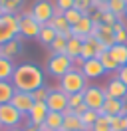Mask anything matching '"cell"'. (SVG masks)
I'll list each match as a JSON object with an SVG mask.
<instances>
[{
	"label": "cell",
	"instance_id": "31",
	"mask_svg": "<svg viewBox=\"0 0 127 131\" xmlns=\"http://www.w3.org/2000/svg\"><path fill=\"white\" fill-rule=\"evenodd\" d=\"M14 38H18V36H14V34L10 32V28H8V26L4 24V20L0 18V46L6 44V42H10V40H14Z\"/></svg>",
	"mask_w": 127,
	"mask_h": 131
},
{
	"label": "cell",
	"instance_id": "11",
	"mask_svg": "<svg viewBox=\"0 0 127 131\" xmlns=\"http://www.w3.org/2000/svg\"><path fill=\"white\" fill-rule=\"evenodd\" d=\"M48 113H50V109H48L46 101H36V103H34V107L30 109V113H28L30 123H32V125H36V127H40L42 123L46 121Z\"/></svg>",
	"mask_w": 127,
	"mask_h": 131
},
{
	"label": "cell",
	"instance_id": "50",
	"mask_svg": "<svg viewBox=\"0 0 127 131\" xmlns=\"http://www.w3.org/2000/svg\"><path fill=\"white\" fill-rule=\"evenodd\" d=\"M38 131H40V129H38Z\"/></svg>",
	"mask_w": 127,
	"mask_h": 131
},
{
	"label": "cell",
	"instance_id": "12",
	"mask_svg": "<svg viewBox=\"0 0 127 131\" xmlns=\"http://www.w3.org/2000/svg\"><path fill=\"white\" fill-rule=\"evenodd\" d=\"M81 74L86 75L87 80H93V78H101L105 74V70H103L101 62L97 58H93V60H86L81 64Z\"/></svg>",
	"mask_w": 127,
	"mask_h": 131
},
{
	"label": "cell",
	"instance_id": "27",
	"mask_svg": "<svg viewBox=\"0 0 127 131\" xmlns=\"http://www.w3.org/2000/svg\"><path fill=\"white\" fill-rule=\"evenodd\" d=\"M22 0H0V8H2V14H14L16 10L20 8Z\"/></svg>",
	"mask_w": 127,
	"mask_h": 131
},
{
	"label": "cell",
	"instance_id": "5",
	"mask_svg": "<svg viewBox=\"0 0 127 131\" xmlns=\"http://www.w3.org/2000/svg\"><path fill=\"white\" fill-rule=\"evenodd\" d=\"M54 10H56V6L50 2V0H38V2L32 6L30 14L40 26H46L48 22L54 18Z\"/></svg>",
	"mask_w": 127,
	"mask_h": 131
},
{
	"label": "cell",
	"instance_id": "6",
	"mask_svg": "<svg viewBox=\"0 0 127 131\" xmlns=\"http://www.w3.org/2000/svg\"><path fill=\"white\" fill-rule=\"evenodd\" d=\"M20 123H22V113L12 103L0 105V127L10 129V127H18Z\"/></svg>",
	"mask_w": 127,
	"mask_h": 131
},
{
	"label": "cell",
	"instance_id": "17",
	"mask_svg": "<svg viewBox=\"0 0 127 131\" xmlns=\"http://www.w3.org/2000/svg\"><path fill=\"white\" fill-rule=\"evenodd\" d=\"M109 54H111V58L117 62L119 68L127 66V44H113L109 48Z\"/></svg>",
	"mask_w": 127,
	"mask_h": 131
},
{
	"label": "cell",
	"instance_id": "15",
	"mask_svg": "<svg viewBox=\"0 0 127 131\" xmlns=\"http://www.w3.org/2000/svg\"><path fill=\"white\" fill-rule=\"evenodd\" d=\"M123 105H125L123 99L107 97V99H105V103H103V107L99 109V115H105V117H109V115H121Z\"/></svg>",
	"mask_w": 127,
	"mask_h": 131
},
{
	"label": "cell",
	"instance_id": "21",
	"mask_svg": "<svg viewBox=\"0 0 127 131\" xmlns=\"http://www.w3.org/2000/svg\"><path fill=\"white\" fill-rule=\"evenodd\" d=\"M16 66L12 60L8 58H0V82H10L12 80V74H14Z\"/></svg>",
	"mask_w": 127,
	"mask_h": 131
},
{
	"label": "cell",
	"instance_id": "42",
	"mask_svg": "<svg viewBox=\"0 0 127 131\" xmlns=\"http://www.w3.org/2000/svg\"><path fill=\"white\" fill-rule=\"evenodd\" d=\"M123 117V131H127V115H121Z\"/></svg>",
	"mask_w": 127,
	"mask_h": 131
},
{
	"label": "cell",
	"instance_id": "25",
	"mask_svg": "<svg viewBox=\"0 0 127 131\" xmlns=\"http://www.w3.org/2000/svg\"><path fill=\"white\" fill-rule=\"evenodd\" d=\"M97 60L101 62V66H103V70H105V72H117V70H119L117 62H115V60L111 58L109 50H107V52H103L101 56H97Z\"/></svg>",
	"mask_w": 127,
	"mask_h": 131
},
{
	"label": "cell",
	"instance_id": "30",
	"mask_svg": "<svg viewBox=\"0 0 127 131\" xmlns=\"http://www.w3.org/2000/svg\"><path fill=\"white\" fill-rule=\"evenodd\" d=\"M66 46H68V40L64 38V36H56V40L50 44V48H52V52L54 54H66Z\"/></svg>",
	"mask_w": 127,
	"mask_h": 131
},
{
	"label": "cell",
	"instance_id": "46",
	"mask_svg": "<svg viewBox=\"0 0 127 131\" xmlns=\"http://www.w3.org/2000/svg\"><path fill=\"white\" fill-rule=\"evenodd\" d=\"M0 16H2V8H0Z\"/></svg>",
	"mask_w": 127,
	"mask_h": 131
},
{
	"label": "cell",
	"instance_id": "26",
	"mask_svg": "<svg viewBox=\"0 0 127 131\" xmlns=\"http://www.w3.org/2000/svg\"><path fill=\"white\" fill-rule=\"evenodd\" d=\"M107 10H109L111 14H115L117 18H121L127 10V2L125 0H111L109 4H107Z\"/></svg>",
	"mask_w": 127,
	"mask_h": 131
},
{
	"label": "cell",
	"instance_id": "29",
	"mask_svg": "<svg viewBox=\"0 0 127 131\" xmlns=\"http://www.w3.org/2000/svg\"><path fill=\"white\" fill-rule=\"evenodd\" d=\"M113 28V34H115V44H125L127 42V28L121 22H117V24L111 26Z\"/></svg>",
	"mask_w": 127,
	"mask_h": 131
},
{
	"label": "cell",
	"instance_id": "36",
	"mask_svg": "<svg viewBox=\"0 0 127 131\" xmlns=\"http://www.w3.org/2000/svg\"><path fill=\"white\" fill-rule=\"evenodd\" d=\"M111 131H123V117L121 115H109L107 117Z\"/></svg>",
	"mask_w": 127,
	"mask_h": 131
},
{
	"label": "cell",
	"instance_id": "40",
	"mask_svg": "<svg viewBox=\"0 0 127 131\" xmlns=\"http://www.w3.org/2000/svg\"><path fill=\"white\" fill-rule=\"evenodd\" d=\"M24 131H38V127H36V125H26V127H24Z\"/></svg>",
	"mask_w": 127,
	"mask_h": 131
},
{
	"label": "cell",
	"instance_id": "20",
	"mask_svg": "<svg viewBox=\"0 0 127 131\" xmlns=\"http://www.w3.org/2000/svg\"><path fill=\"white\" fill-rule=\"evenodd\" d=\"M81 46H83V40L71 36L70 40H68V46H66V56L71 58V60H78L81 56Z\"/></svg>",
	"mask_w": 127,
	"mask_h": 131
},
{
	"label": "cell",
	"instance_id": "1",
	"mask_svg": "<svg viewBox=\"0 0 127 131\" xmlns=\"http://www.w3.org/2000/svg\"><path fill=\"white\" fill-rule=\"evenodd\" d=\"M12 85L16 88V91H36L38 88L44 85V74L38 66L34 64H20L16 66L14 74H12Z\"/></svg>",
	"mask_w": 127,
	"mask_h": 131
},
{
	"label": "cell",
	"instance_id": "24",
	"mask_svg": "<svg viewBox=\"0 0 127 131\" xmlns=\"http://www.w3.org/2000/svg\"><path fill=\"white\" fill-rule=\"evenodd\" d=\"M56 36H58V32H56V30H54V28H52L50 24H46V26H42V28H40V36H38V40L42 42V44L50 46V44L56 40Z\"/></svg>",
	"mask_w": 127,
	"mask_h": 131
},
{
	"label": "cell",
	"instance_id": "49",
	"mask_svg": "<svg viewBox=\"0 0 127 131\" xmlns=\"http://www.w3.org/2000/svg\"><path fill=\"white\" fill-rule=\"evenodd\" d=\"M60 131H62V129H60Z\"/></svg>",
	"mask_w": 127,
	"mask_h": 131
},
{
	"label": "cell",
	"instance_id": "28",
	"mask_svg": "<svg viewBox=\"0 0 127 131\" xmlns=\"http://www.w3.org/2000/svg\"><path fill=\"white\" fill-rule=\"evenodd\" d=\"M97 117H99V113H97V111H93V109H87L86 113L79 117V119H81V123H83V129L89 131V129H91V125L95 123V119H97Z\"/></svg>",
	"mask_w": 127,
	"mask_h": 131
},
{
	"label": "cell",
	"instance_id": "45",
	"mask_svg": "<svg viewBox=\"0 0 127 131\" xmlns=\"http://www.w3.org/2000/svg\"><path fill=\"white\" fill-rule=\"evenodd\" d=\"M0 58H2V48H0Z\"/></svg>",
	"mask_w": 127,
	"mask_h": 131
},
{
	"label": "cell",
	"instance_id": "35",
	"mask_svg": "<svg viewBox=\"0 0 127 131\" xmlns=\"http://www.w3.org/2000/svg\"><path fill=\"white\" fill-rule=\"evenodd\" d=\"M83 103V91L81 93H71V95H68V107H70L71 111L76 109V107H79Z\"/></svg>",
	"mask_w": 127,
	"mask_h": 131
},
{
	"label": "cell",
	"instance_id": "47",
	"mask_svg": "<svg viewBox=\"0 0 127 131\" xmlns=\"http://www.w3.org/2000/svg\"><path fill=\"white\" fill-rule=\"evenodd\" d=\"M81 131H86V129H81Z\"/></svg>",
	"mask_w": 127,
	"mask_h": 131
},
{
	"label": "cell",
	"instance_id": "13",
	"mask_svg": "<svg viewBox=\"0 0 127 131\" xmlns=\"http://www.w3.org/2000/svg\"><path fill=\"white\" fill-rule=\"evenodd\" d=\"M105 93H107V97H115V99H127V85L119 78H113L109 80L107 83V88H105Z\"/></svg>",
	"mask_w": 127,
	"mask_h": 131
},
{
	"label": "cell",
	"instance_id": "48",
	"mask_svg": "<svg viewBox=\"0 0 127 131\" xmlns=\"http://www.w3.org/2000/svg\"><path fill=\"white\" fill-rule=\"evenodd\" d=\"M125 14H127V10H125Z\"/></svg>",
	"mask_w": 127,
	"mask_h": 131
},
{
	"label": "cell",
	"instance_id": "32",
	"mask_svg": "<svg viewBox=\"0 0 127 131\" xmlns=\"http://www.w3.org/2000/svg\"><path fill=\"white\" fill-rule=\"evenodd\" d=\"M89 131H111L107 117H105V115H99V117L95 119V123L91 125V129H89Z\"/></svg>",
	"mask_w": 127,
	"mask_h": 131
},
{
	"label": "cell",
	"instance_id": "41",
	"mask_svg": "<svg viewBox=\"0 0 127 131\" xmlns=\"http://www.w3.org/2000/svg\"><path fill=\"white\" fill-rule=\"evenodd\" d=\"M4 131H24V127L18 125V127H10V129H4Z\"/></svg>",
	"mask_w": 127,
	"mask_h": 131
},
{
	"label": "cell",
	"instance_id": "19",
	"mask_svg": "<svg viewBox=\"0 0 127 131\" xmlns=\"http://www.w3.org/2000/svg\"><path fill=\"white\" fill-rule=\"evenodd\" d=\"M95 40H99L103 46L111 48V46L115 44V34H113V28H111V26L101 24V26H99V32H97V36H95Z\"/></svg>",
	"mask_w": 127,
	"mask_h": 131
},
{
	"label": "cell",
	"instance_id": "16",
	"mask_svg": "<svg viewBox=\"0 0 127 131\" xmlns=\"http://www.w3.org/2000/svg\"><path fill=\"white\" fill-rule=\"evenodd\" d=\"M83 129V123L78 115L71 111L70 107L64 111V125H62V131H81Z\"/></svg>",
	"mask_w": 127,
	"mask_h": 131
},
{
	"label": "cell",
	"instance_id": "8",
	"mask_svg": "<svg viewBox=\"0 0 127 131\" xmlns=\"http://www.w3.org/2000/svg\"><path fill=\"white\" fill-rule=\"evenodd\" d=\"M40 28H42V26L32 18L30 12L24 14V16H20V36H24V38H38Z\"/></svg>",
	"mask_w": 127,
	"mask_h": 131
},
{
	"label": "cell",
	"instance_id": "39",
	"mask_svg": "<svg viewBox=\"0 0 127 131\" xmlns=\"http://www.w3.org/2000/svg\"><path fill=\"white\" fill-rule=\"evenodd\" d=\"M117 78L127 85V66H123V68H119V70H117Z\"/></svg>",
	"mask_w": 127,
	"mask_h": 131
},
{
	"label": "cell",
	"instance_id": "44",
	"mask_svg": "<svg viewBox=\"0 0 127 131\" xmlns=\"http://www.w3.org/2000/svg\"><path fill=\"white\" fill-rule=\"evenodd\" d=\"M99 2H101V6H107V4H109L111 0H99Z\"/></svg>",
	"mask_w": 127,
	"mask_h": 131
},
{
	"label": "cell",
	"instance_id": "3",
	"mask_svg": "<svg viewBox=\"0 0 127 131\" xmlns=\"http://www.w3.org/2000/svg\"><path fill=\"white\" fill-rule=\"evenodd\" d=\"M105 99H107V93H105V90L99 88V85H87L86 90H83V103H86L89 109L97 111V113H99V109L103 107Z\"/></svg>",
	"mask_w": 127,
	"mask_h": 131
},
{
	"label": "cell",
	"instance_id": "14",
	"mask_svg": "<svg viewBox=\"0 0 127 131\" xmlns=\"http://www.w3.org/2000/svg\"><path fill=\"white\" fill-rule=\"evenodd\" d=\"M64 125V113H58V111H50L46 117V121L40 125V131H60Z\"/></svg>",
	"mask_w": 127,
	"mask_h": 131
},
{
	"label": "cell",
	"instance_id": "33",
	"mask_svg": "<svg viewBox=\"0 0 127 131\" xmlns=\"http://www.w3.org/2000/svg\"><path fill=\"white\" fill-rule=\"evenodd\" d=\"M81 16H83V14H81L79 10H76V8H71V10H68V12H64V18L68 20V24H70V26H76L79 20H81Z\"/></svg>",
	"mask_w": 127,
	"mask_h": 131
},
{
	"label": "cell",
	"instance_id": "22",
	"mask_svg": "<svg viewBox=\"0 0 127 131\" xmlns=\"http://www.w3.org/2000/svg\"><path fill=\"white\" fill-rule=\"evenodd\" d=\"M16 93V88L12 85V82H0V105L10 103Z\"/></svg>",
	"mask_w": 127,
	"mask_h": 131
},
{
	"label": "cell",
	"instance_id": "34",
	"mask_svg": "<svg viewBox=\"0 0 127 131\" xmlns=\"http://www.w3.org/2000/svg\"><path fill=\"white\" fill-rule=\"evenodd\" d=\"M73 8L79 10L83 16H89V12H91V0H73Z\"/></svg>",
	"mask_w": 127,
	"mask_h": 131
},
{
	"label": "cell",
	"instance_id": "38",
	"mask_svg": "<svg viewBox=\"0 0 127 131\" xmlns=\"http://www.w3.org/2000/svg\"><path fill=\"white\" fill-rule=\"evenodd\" d=\"M73 8V0H56V10L60 12H68Z\"/></svg>",
	"mask_w": 127,
	"mask_h": 131
},
{
	"label": "cell",
	"instance_id": "18",
	"mask_svg": "<svg viewBox=\"0 0 127 131\" xmlns=\"http://www.w3.org/2000/svg\"><path fill=\"white\" fill-rule=\"evenodd\" d=\"M0 48H2V58L12 60V58H16L20 52H22V44H20V38H14V40H10V42H6V44H2Z\"/></svg>",
	"mask_w": 127,
	"mask_h": 131
},
{
	"label": "cell",
	"instance_id": "9",
	"mask_svg": "<svg viewBox=\"0 0 127 131\" xmlns=\"http://www.w3.org/2000/svg\"><path fill=\"white\" fill-rule=\"evenodd\" d=\"M10 103H12V105H14L22 115H28V113H30V109L34 107V103H36V101L32 99V93H28V91H16Z\"/></svg>",
	"mask_w": 127,
	"mask_h": 131
},
{
	"label": "cell",
	"instance_id": "43",
	"mask_svg": "<svg viewBox=\"0 0 127 131\" xmlns=\"http://www.w3.org/2000/svg\"><path fill=\"white\" fill-rule=\"evenodd\" d=\"M121 115H127V99H125V105H123V111H121Z\"/></svg>",
	"mask_w": 127,
	"mask_h": 131
},
{
	"label": "cell",
	"instance_id": "37",
	"mask_svg": "<svg viewBox=\"0 0 127 131\" xmlns=\"http://www.w3.org/2000/svg\"><path fill=\"white\" fill-rule=\"evenodd\" d=\"M48 93H50V90H48L46 85H42V88H38L36 91H32V99H34V101H46Z\"/></svg>",
	"mask_w": 127,
	"mask_h": 131
},
{
	"label": "cell",
	"instance_id": "23",
	"mask_svg": "<svg viewBox=\"0 0 127 131\" xmlns=\"http://www.w3.org/2000/svg\"><path fill=\"white\" fill-rule=\"evenodd\" d=\"M95 44H97V40L95 38H86L83 40V46H81V60L86 62V60H93V58H97V54H95Z\"/></svg>",
	"mask_w": 127,
	"mask_h": 131
},
{
	"label": "cell",
	"instance_id": "7",
	"mask_svg": "<svg viewBox=\"0 0 127 131\" xmlns=\"http://www.w3.org/2000/svg\"><path fill=\"white\" fill-rule=\"evenodd\" d=\"M46 105L50 111H58V113H64L68 109V95L64 93L62 90H50L46 99Z\"/></svg>",
	"mask_w": 127,
	"mask_h": 131
},
{
	"label": "cell",
	"instance_id": "10",
	"mask_svg": "<svg viewBox=\"0 0 127 131\" xmlns=\"http://www.w3.org/2000/svg\"><path fill=\"white\" fill-rule=\"evenodd\" d=\"M91 30H93V20L91 16H81L76 26H71V36L73 38H79V40H86V38H91Z\"/></svg>",
	"mask_w": 127,
	"mask_h": 131
},
{
	"label": "cell",
	"instance_id": "4",
	"mask_svg": "<svg viewBox=\"0 0 127 131\" xmlns=\"http://www.w3.org/2000/svg\"><path fill=\"white\" fill-rule=\"evenodd\" d=\"M70 70H73V60L68 58L66 54H54L48 62V72L56 78H62L66 75Z\"/></svg>",
	"mask_w": 127,
	"mask_h": 131
},
{
	"label": "cell",
	"instance_id": "2",
	"mask_svg": "<svg viewBox=\"0 0 127 131\" xmlns=\"http://www.w3.org/2000/svg\"><path fill=\"white\" fill-rule=\"evenodd\" d=\"M87 88V78L81 74V70H70L66 75L60 78V90L66 93V95H71V93H81V91Z\"/></svg>",
	"mask_w": 127,
	"mask_h": 131
}]
</instances>
